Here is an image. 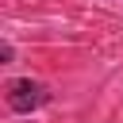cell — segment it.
Returning a JSON list of instances; mask_svg holds the SVG:
<instances>
[{
    "label": "cell",
    "mask_w": 123,
    "mask_h": 123,
    "mask_svg": "<svg viewBox=\"0 0 123 123\" xmlns=\"http://www.w3.org/2000/svg\"><path fill=\"white\" fill-rule=\"evenodd\" d=\"M50 100H54V92H50L42 81L19 77V81H12V85H8V108H12V111H19V115H27V111H35V108H46Z\"/></svg>",
    "instance_id": "1"
},
{
    "label": "cell",
    "mask_w": 123,
    "mask_h": 123,
    "mask_svg": "<svg viewBox=\"0 0 123 123\" xmlns=\"http://www.w3.org/2000/svg\"><path fill=\"white\" fill-rule=\"evenodd\" d=\"M12 58H15V46H12V42H0V62H4V65H8V62H12Z\"/></svg>",
    "instance_id": "2"
}]
</instances>
